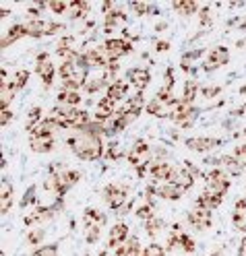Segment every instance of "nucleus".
I'll list each match as a JSON object with an SVG mask.
<instances>
[{"instance_id": "obj_25", "label": "nucleus", "mask_w": 246, "mask_h": 256, "mask_svg": "<svg viewBox=\"0 0 246 256\" xmlns=\"http://www.w3.org/2000/svg\"><path fill=\"white\" fill-rule=\"evenodd\" d=\"M58 104L60 106H67V108H77L81 104V95L79 91H71V89H60L58 93Z\"/></svg>"}, {"instance_id": "obj_24", "label": "nucleus", "mask_w": 246, "mask_h": 256, "mask_svg": "<svg viewBox=\"0 0 246 256\" xmlns=\"http://www.w3.org/2000/svg\"><path fill=\"white\" fill-rule=\"evenodd\" d=\"M83 221H85V226H100V228H104L108 223V217L102 211H97V209H93V206H89V209H85V213H83Z\"/></svg>"}, {"instance_id": "obj_43", "label": "nucleus", "mask_w": 246, "mask_h": 256, "mask_svg": "<svg viewBox=\"0 0 246 256\" xmlns=\"http://www.w3.org/2000/svg\"><path fill=\"white\" fill-rule=\"evenodd\" d=\"M42 240H44V232L42 230H34V232L27 234V242L29 244H40Z\"/></svg>"}, {"instance_id": "obj_31", "label": "nucleus", "mask_w": 246, "mask_h": 256, "mask_svg": "<svg viewBox=\"0 0 246 256\" xmlns=\"http://www.w3.org/2000/svg\"><path fill=\"white\" fill-rule=\"evenodd\" d=\"M196 95H201V87L196 85L194 81H186V83H184V89H182V100H184L186 104H194Z\"/></svg>"}, {"instance_id": "obj_12", "label": "nucleus", "mask_w": 246, "mask_h": 256, "mask_svg": "<svg viewBox=\"0 0 246 256\" xmlns=\"http://www.w3.org/2000/svg\"><path fill=\"white\" fill-rule=\"evenodd\" d=\"M116 112H118V108H116V102H112L110 98H104L97 102V110H95V122H108L112 116H116Z\"/></svg>"}, {"instance_id": "obj_40", "label": "nucleus", "mask_w": 246, "mask_h": 256, "mask_svg": "<svg viewBox=\"0 0 246 256\" xmlns=\"http://www.w3.org/2000/svg\"><path fill=\"white\" fill-rule=\"evenodd\" d=\"M31 256H58V244H48V246H42L38 248Z\"/></svg>"}, {"instance_id": "obj_56", "label": "nucleus", "mask_w": 246, "mask_h": 256, "mask_svg": "<svg viewBox=\"0 0 246 256\" xmlns=\"http://www.w3.org/2000/svg\"><path fill=\"white\" fill-rule=\"evenodd\" d=\"M240 93H246V87H244V89H240Z\"/></svg>"}, {"instance_id": "obj_44", "label": "nucleus", "mask_w": 246, "mask_h": 256, "mask_svg": "<svg viewBox=\"0 0 246 256\" xmlns=\"http://www.w3.org/2000/svg\"><path fill=\"white\" fill-rule=\"evenodd\" d=\"M217 93H221V87H217V85H211V87H203L201 89L203 98H215Z\"/></svg>"}, {"instance_id": "obj_20", "label": "nucleus", "mask_w": 246, "mask_h": 256, "mask_svg": "<svg viewBox=\"0 0 246 256\" xmlns=\"http://www.w3.org/2000/svg\"><path fill=\"white\" fill-rule=\"evenodd\" d=\"M232 223H234V228L238 232L246 234V196L236 202L234 213H232Z\"/></svg>"}, {"instance_id": "obj_41", "label": "nucleus", "mask_w": 246, "mask_h": 256, "mask_svg": "<svg viewBox=\"0 0 246 256\" xmlns=\"http://www.w3.org/2000/svg\"><path fill=\"white\" fill-rule=\"evenodd\" d=\"M143 256H166V248L159 246L157 242H153V244H149L143 250Z\"/></svg>"}, {"instance_id": "obj_47", "label": "nucleus", "mask_w": 246, "mask_h": 256, "mask_svg": "<svg viewBox=\"0 0 246 256\" xmlns=\"http://www.w3.org/2000/svg\"><path fill=\"white\" fill-rule=\"evenodd\" d=\"M34 194H36V188H29V190H27V194H25L23 200H21V206L31 204V200H34Z\"/></svg>"}, {"instance_id": "obj_19", "label": "nucleus", "mask_w": 246, "mask_h": 256, "mask_svg": "<svg viewBox=\"0 0 246 256\" xmlns=\"http://www.w3.org/2000/svg\"><path fill=\"white\" fill-rule=\"evenodd\" d=\"M114 256H143V250H141V242L137 238L130 236L122 246H118L114 250Z\"/></svg>"}, {"instance_id": "obj_23", "label": "nucleus", "mask_w": 246, "mask_h": 256, "mask_svg": "<svg viewBox=\"0 0 246 256\" xmlns=\"http://www.w3.org/2000/svg\"><path fill=\"white\" fill-rule=\"evenodd\" d=\"M126 21V12L124 10H120L118 6L114 8L110 14H106V21H104V31L106 34H110V31L114 29V27H118L120 23H124Z\"/></svg>"}, {"instance_id": "obj_51", "label": "nucleus", "mask_w": 246, "mask_h": 256, "mask_svg": "<svg viewBox=\"0 0 246 256\" xmlns=\"http://www.w3.org/2000/svg\"><path fill=\"white\" fill-rule=\"evenodd\" d=\"M238 256H246V238H242V242L238 246Z\"/></svg>"}, {"instance_id": "obj_29", "label": "nucleus", "mask_w": 246, "mask_h": 256, "mask_svg": "<svg viewBox=\"0 0 246 256\" xmlns=\"http://www.w3.org/2000/svg\"><path fill=\"white\" fill-rule=\"evenodd\" d=\"M42 120H44V112H42V108H38V106H34L29 110V114H27V122H25V128H27V132L31 134L36 130V128L42 124Z\"/></svg>"}, {"instance_id": "obj_30", "label": "nucleus", "mask_w": 246, "mask_h": 256, "mask_svg": "<svg viewBox=\"0 0 246 256\" xmlns=\"http://www.w3.org/2000/svg\"><path fill=\"white\" fill-rule=\"evenodd\" d=\"M27 81H29V70H17L11 76V81H5V83H9L13 87V91L17 93V91H21L27 85Z\"/></svg>"}, {"instance_id": "obj_21", "label": "nucleus", "mask_w": 246, "mask_h": 256, "mask_svg": "<svg viewBox=\"0 0 246 256\" xmlns=\"http://www.w3.org/2000/svg\"><path fill=\"white\" fill-rule=\"evenodd\" d=\"M27 36V25L25 23H17V25H13L11 29H9V34H7V38H3V42H0V48H9L11 44H15L19 38H25ZM29 38V36H27Z\"/></svg>"}, {"instance_id": "obj_11", "label": "nucleus", "mask_w": 246, "mask_h": 256, "mask_svg": "<svg viewBox=\"0 0 246 256\" xmlns=\"http://www.w3.org/2000/svg\"><path fill=\"white\" fill-rule=\"evenodd\" d=\"M221 202H223V194H219V192H215V190L205 188L201 194H199V198H196L194 206H199V209H207V211H213V209H217Z\"/></svg>"}, {"instance_id": "obj_36", "label": "nucleus", "mask_w": 246, "mask_h": 256, "mask_svg": "<svg viewBox=\"0 0 246 256\" xmlns=\"http://www.w3.org/2000/svg\"><path fill=\"white\" fill-rule=\"evenodd\" d=\"M137 217L149 221V219L153 217V202H151V200H145L141 206H137Z\"/></svg>"}, {"instance_id": "obj_22", "label": "nucleus", "mask_w": 246, "mask_h": 256, "mask_svg": "<svg viewBox=\"0 0 246 256\" xmlns=\"http://www.w3.org/2000/svg\"><path fill=\"white\" fill-rule=\"evenodd\" d=\"M172 4H174V10L184 14V17H190L194 12H201V4L196 2V0H176Z\"/></svg>"}, {"instance_id": "obj_39", "label": "nucleus", "mask_w": 246, "mask_h": 256, "mask_svg": "<svg viewBox=\"0 0 246 256\" xmlns=\"http://www.w3.org/2000/svg\"><path fill=\"white\" fill-rule=\"evenodd\" d=\"M130 8H133L137 14H149V12H157L155 6H151L149 2H130Z\"/></svg>"}, {"instance_id": "obj_16", "label": "nucleus", "mask_w": 246, "mask_h": 256, "mask_svg": "<svg viewBox=\"0 0 246 256\" xmlns=\"http://www.w3.org/2000/svg\"><path fill=\"white\" fill-rule=\"evenodd\" d=\"M81 180V172L77 170H64L60 172V192H58V200H62V196Z\"/></svg>"}, {"instance_id": "obj_26", "label": "nucleus", "mask_w": 246, "mask_h": 256, "mask_svg": "<svg viewBox=\"0 0 246 256\" xmlns=\"http://www.w3.org/2000/svg\"><path fill=\"white\" fill-rule=\"evenodd\" d=\"M13 206V186L9 182H3V190H0V213L3 217L11 211Z\"/></svg>"}, {"instance_id": "obj_57", "label": "nucleus", "mask_w": 246, "mask_h": 256, "mask_svg": "<svg viewBox=\"0 0 246 256\" xmlns=\"http://www.w3.org/2000/svg\"><path fill=\"white\" fill-rule=\"evenodd\" d=\"M244 134H246V130H244Z\"/></svg>"}, {"instance_id": "obj_34", "label": "nucleus", "mask_w": 246, "mask_h": 256, "mask_svg": "<svg viewBox=\"0 0 246 256\" xmlns=\"http://www.w3.org/2000/svg\"><path fill=\"white\" fill-rule=\"evenodd\" d=\"M163 228H166V223H163V219H157V217H151L149 221H145V230H147V234H149L151 238L153 236H157Z\"/></svg>"}, {"instance_id": "obj_8", "label": "nucleus", "mask_w": 246, "mask_h": 256, "mask_svg": "<svg viewBox=\"0 0 246 256\" xmlns=\"http://www.w3.org/2000/svg\"><path fill=\"white\" fill-rule=\"evenodd\" d=\"M186 221L190 223V226H192L196 232L209 230V228H211V223H213V219H211V211H207V209H199V206H194V209L188 211Z\"/></svg>"}, {"instance_id": "obj_1", "label": "nucleus", "mask_w": 246, "mask_h": 256, "mask_svg": "<svg viewBox=\"0 0 246 256\" xmlns=\"http://www.w3.org/2000/svg\"><path fill=\"white\" fill-rule=\"evenodd\" d=\"M67 145L73 149V153L79 159H83V162H95V159L106 155L102 136L93 134V132H77L67 138Z\"/></svg>"}, {"instance_id": "obj_2", "label": "nucleus", "mask_w": 246, "mask_h": 256, "mask_svg": "<svg viewBox=\"0 0 246 256\" xmlns=\"http://www.w3.org/2000/svg\"><path fill=\"white\" fill-rule=\"evenodd\" d=\"M104 198L110 204V209L122 211L128 202V186L124 184H108L104 188Z\"/></svg>"}, {"instance_id": "obj_6", "label": "nucleus", "mask_w": 246, "mask_h": 256, "mask_svg": "<svg viewBox=\"0 0 246 256\" xmlns=\"http://www.w3.org/2000/svg\"><path fill=\"white\" fill-rule=\"evenodd\" d=\"M36 70H38V74L42 76L44 87H50V85L54 83L56 68H54V62H52V58H50V54H48V52L38 54V60H36Z\"/></svg>"}, {"instance_id": "obj_52", "label": "nucleus", "mask_w": 246, "mask_h": 256, "mask_svg": "<svg viewBox=\"0 0 246 256\" xmlns=\"http://www.w3.org/2000/svg\"><path fill=\"white\" fill-rule=\"evenodd\" d=\"M242 114H246V106H242V108L234 110V116H242Z\"/></svg>"}, {"instance_id": "obj_32", "label": "nucleus", "mask_w": 246, "mask_h": 256, "mask_svg": "<svg viewBox=\"0 0 246 256\" xmlns=\"http://www.w3.org/2000/svg\"><path fill=\"white\" fill-rule=\"evenodd\" d=\"M15 95H17V93L13 91V87L9 83H3V91H0V110H9V106H11Z\"/></svg>"}, {"instance_id": "obj_10", "label": "nucleus", "mask_w": 246, "mask_h": 256, "mask_svg": "<svg viewBox=\"0 0 246 256\" xmlns=\"http://www.w3.org/2000/svg\"><path fill=\"white\" fill-rule=\"evenodd\" d=\"M176 168L170 166L168 162H153L149 168V176L157 182H172L174 176H176Z\"/></svg>"}, {"instance_id": "obj_45", "label": "nucleus", "mask_w": 246, "mask_h": 256, "mask_svg": "<svg viewBox=\"0 0 246 256\" xmlns=\"http://www.w3.org/2000/svg\"><path fill=\"white\" fill-rule=\"evenodd\" d=\"M211 25V6H203L201 8V27Z\"/></svg>"}, {"instance_id": "obj_38", "label": "nucleus", "mask_w": 246, "mask_h": 256, "mask_svg": "<svg viewBox=\"0 0 246 256\" xmlns=\"http://www.w3.org/2000/svg\"><path fill=\"white\" fill-rule=\"evenodd\" d=\"M194 248H196L194 246V240L190 236H186V234H180V250L186 252V254H192Z\"/></svg>"}, {"instance_id": "obj_42", "label": "nucleus", "mask_w": 246, "mask_h": 256, "mask_svg": "<svg viewBox=\"0 0 246 256\" xmlns=\"http://www.w3.org/2000/svg\"><path fill=\"white\" fill-rule=\"evenodd\" d=\"M232 155L236 157V162L242 166V170L246 168V145H240V147H236L234 151H232Z\"/></svg>"}, {"instance_id": "obj_55", "label": "nucleus", "mask_w": 246, "mask_h": 256, "mask_svg": "<svg viewBox=\"0 0 246 256\" xmlns=\"http://www.w3.org/2000/svg\"><path fill=\"white\" fill-rule=\"evenodd\" d=\"M240 29H246V23H242V25H240Z\"/></svg>"}, {"instance_id": "obj_14", "label": "nucleus", "mask_w": 246, "mask_h": 256, "mask_svg": "<svg viewBox=\"0 0 246 256\" xmlns=\"http://www.w3.org/2000/svg\"><path fill=\"white\" fill-rule=\"evenodd\" d=\"M58 206L60 204H52V206H36L34 213H29L25 217V226H36V223H44L48 219H52V215L58 211Z\"/></svg>"}, {"instance_id": "obj_15", "label": "nucleus", "mask_w": 246, "mask_h": 256, "mask_svg": "<svg viewBox=\"0 0 246 256\" xmlns=\"http://www.w3.org/2000/svg\"><path fill=\"white\" fill-rule=\"evenodd\" d=\"M126 81L133 87H137V91L143 93L145 87L149 85V81H151V74H149V70H145V68H130L126 72Z\"/></svg>"}, {"instance_id": "obj_4", "label": "nucleus", "mask_w": 246, "mask_h": 256, "mask_svg": "<svg viewBox=\"0 0 246 256\" xmlns=\"http://www.w3.org/2000/svg\"><path fill=\"white\" fill-rule=\"evenodd\" d=\"M227 62H229V52H227V48L217 46V48H213V50L205 56V60H203V70H205V72L217 70V68L225 66Z\"/></svg>"}, {"instance_id": "obj_37", "label": "nucleus", "mask_w": 246, "mask_h": 256, "mask_svg": "<svg viewBox=\"0 0 246 256\" xmlns=\"http://www.w3.org/2000/svg\"><path fill=\"white\" fill-rule=\"evenodd\" d=\"M48 6H50V10L56 14H64L71 8V2H67V0H52V2H48Z\"/></svg>"}, {"instance_id": "obj_28", "label": "nucleus", "mask_w": 246, "mask_h": 256, "mask_svg": "<svg viewBox=\"0 0 246 256\" xmlns=\"http://www.w3.org/2000/svg\"><path fill=\"white\" fill-rule=\"evenodd\" d=\"M89 8H91V4L87 2V0H71V8H69L71 19H77L79 21V19L87 17Z\"/></svg>"}, {"instance_id": "obj_18", "label": "nucleus", "mask_w": 246, "mask_h": 256, "mask_svg": "<svg viewBox=\"0 0 246 256\" xmlns=\"http://www.w3.org/2000/svg\"><path fill=\"white\" fill-rule=\"evenodd\" d=\"M29 145L36 153H50L56 147V136H29Z\"/></svg>"}, {"instance_id": "obj_53", "label": "nucleus", "mask_w": 246, "mask_h": 256, "mask_svg": "<svg viewBox=\"0 0 246 256\" xmlns=\"http://www.w3.org/2000/svg\"><path fill=\"white\" fill-rule=\"evenodd\" d=\"M209 256H223V254H221V250H213Z\"/></svg>"}, {"instance_id": "obj_7", "label": "nucleus", "mask_w": 246, "mask_h": 256, "mask_svg": "<svg viewBox=\"0 0 246 256\" xmlns=\"http://www.w3.org/2000/svg\"><path fill=\"white\" fill-rule=\"evenodd\" d=\"M126 157H128V162L133 164L135 168H141L145 164H151V149H149V145H147V140L139 138Z\"/></svg>"}, {"instance_id": "obj_13", "label": "nucleus", "mask_w": 246, "mask_h": 256, "mask_svg": "<svg viewBox=\"0 0 246 256\" xmlns=\"http://www.w3.org/2000/svg\"><path fill=\"white\" fill-rule=\"evenodd\" d=\"M130 236H128V226L126 223H116L112 230H110V234H108V248H112V250H116L118 246H122L126 240H128Z\"/></svg>"}, {"instance_id": "obj_27", "label": "nucleus", "mask_w": 246, "mask_h": 256, "mask_svg": "<svg viewBox=\"0 0 246 256\" xmlns=\"http://www.w3.org/2000/svg\"><path fill=\"white\" fill-rule=\"evenodd\" d=\"M172 182H174V184H178L180 188H182V190L186 192V190H190V188L194 186V176H192V172H190V170H178Z\"/></svg>"}, {"instance_id": "obj_50", "label": "nucleus", "mask_w": 246, "mask_h": 256, "mask_svg": "<svg viewBox=\"0 0 246 256\" xmlns=\"http://www.w3.org/2000/svg\"><path fill=\"white\" fill-rule=\"evenodd\" d=\"M155 50H157V52H166V50H170V42H157Z\"/></svg>"}, {"instance_id": "obj_49", "label": "nucleus", "mask_w": 246, "mask_h": 256, "mask_svg": "<svg viewBox=\"0 0 246 256\" xmlns=\"http://www.w3.org/2000/svg\"><path fill=\"white\" fill-rule=\"evenodd\" d=\"M106 157H108V159H118V157H120V153H116V145H110V147H108Z\"/></svg>"}, {"instance_id": "obj_17", "label": "nucleus", "mask_w": 246, "mask_h": 256, "mask_svg": "<svg viewBox=\"0 0 246 256\" xmlns=\"http://www.w3.org/2000/svg\"><path fill=\"white\" fill-rule=\"evenodd\" d=\"M128 81L126 78H116V81H112L110 83V87L106 89V98H110L112 102H120V100H124L126 98V93H128Z\"/></svg>"}, {"instance_id": "obj_33", "label": "nucleus", "mask_w": 246, "mask_h": 256, "mask_svg": "<svg viewBox=\"0 0 246 256\" xmlns=\"http://www.w3.org/2000/svg\"><path fill=\"white\" fill-rule=\"evenodd\" d=\"M77 72V62H60V66H58V74L62 78V83L64 81H69V78Z\"/></svg>"}, {"instance_id": "obj_3", "label": "nucleus", "mask_w": 246, "mask_h": 256, "mask_svg": "<svg viewBox=\"0 0 246 256\" xmlns=\"http://www.w3.org/2000/svg\"><path fill=\"white\" fill-rule=\"evenodd\" d=\"M205 180H207V188L215 190L219 194L225 196V192L229 190V178L223 168H213L209 172H205Z\"/></svg>"}, {"instance_id": "obj_54", "label": "nucleus", "mask_w": 246, "mask_h": 256, "mask_svg": "<svg viewBox=\"0 0 246 256\" xmlns=\"http://www.w3.org/2000/svg\"><path fill=\"white\" fill-rule=\"evenodd\" d=\"M100 256H112L110 252H100Z\"/></svg>"}, {"instance_id": "obj_35", "label": "nucleus", "mask_w": 246, "mask_h": 256, "mask_svg": "<svg viewBox=\"0 0 246 256\" xmlns=\"http://www.w3.org/2000/svg\"><path fill=\"white\" fill-rule=\"evenodd\" d=\"M102 230L100 226H85V240L87 244H97L102 240Z\"/></svg>"}, {"instance_id": "obj_46", "label": "nucleus", "mask_w": 246, "mask_h": 256, "mask_svg": "<svg viewBox=\"0 0 246 256\" xmlns=\"http://www.w3.org/2000/svg\"><path fill=\"white\" fill-rule=\"evenodd\" d=\"M11 120H13V112L11 110H0V124L7 126V124H11Z\"/></svg>"}, {"instance_id": "obj_5", "label": "nucleus", "mask_w": 246, "mask_h": 256, "mask_svg": "<svg viewBox=\"0 0 246 256\" xmlns=\"http://www.w3.org/2000/svg\"><path fill=\"white\" fill-rule=\"evenodd\" d=\"M176 124H180L182 128H190L192 120H194V108L192 104H186L184 100H178L174 110H172V116H170Z\"/></svg>"}, {"instance_id": "obj_48", "label": "nucleus", "mask_w": 246, "mask_h": 256, "mask_svg": "<svg viewBox=\"0 0 246 256\" xmlns=\"http://www.w3.org/2000/svg\"><path fill=\"white\" fill-rule=\"evenodd\" d=\"M163 87L174 89V70H172V68H168V70H166V85H163Z\"/></svg>"}, {"instance_id": "obj_9", "label": "nucleus", "mask_w": 246, "mask_h": 256, "mask_svg": "<svg viewBox=\"0 0 246 256\" xmlns=\"http://www.w3.org/2000/svg\"><path fill=\"white\" fill-rule=\"evenodd\" d=\"M221 145L219 138H213V136H194V138H186V147L194 153H209L215 147Z\"/></svg>"}]
</instances>
